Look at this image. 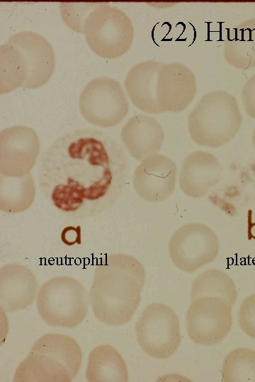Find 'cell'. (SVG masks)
Returning a JSON list of instances; mask_svg holds the SVG:
<instances>
[{
	"instance_id": "obj_1",
	"label": "cell",
	"mask_w": 255,
	"mask_h": 382,
	"mask_svg": "<svg viewBox=\"0 0 255 382\" xmlns=\"http://www.w3.org/2000/svg\"><path fill=\"white\" fill-rule=\"evenodd\" d=\"M126 175L127 161L120 146L106 133L88 128L62 134L43 152L38 183L57 209L87 217L110 207Z\"/></svg>"
},
{
	"instance_id": "obj_2",
	"label": "cell",
	"mask_w": 255,
	"mask_h": 382,
	"mask_svg": "<svg viewBox=\"0 0 255 382\" xmlns=\"http://www.w3.org/2000/svg\"><path fill=\"white\" fill-rule=\"evenodd\" d=\"M145 277L142 264L132 255L103 258L96 266L89 293L95 318L112 326L128 323L140 305Z\"/></svg>"
},
{
	"instance_id": "obj_3",
	"label": "cell",
	"mask_w": 255,
	"mask_h": 382,
	"mask_svg": "<svg viewBox=\"0 0 255 382\" xmlns=\"http://www.w3.org/2000/svg\"><path fill=\"white\" fill-rule=\"evenodd\" d=\"M82 352L72 337L47 333L33 345L17 366L15 382H70L79 371Z\"/></svg>"
},
{
	"instance_id": "obj_4",
	"label": "cell",
	"mask_w": 255,
	"mask_h": 382,
	"mask_svg": "<svg viewBox=\"0 0 255 382\" xmlns=\"http://www.w3.org/2000/svg\"><path fill=\"white\" fill-rule=\"evenodd\" d=\"M242 123L236 98L223 90L204 94L188 118L191 139L197 144L210 148H218L230 141Z\"/></svg>"
},
{
	"instance_id": "obj_5",
	"label": "cell",
	"mask_w": 255,
	"mask_h": 382,
	"mask_svg": "<svg viewBox=\"0 0 255 382\" xmlns=\"http://www.w3.org/2000/svg\"><path fill=\"white\" fill-rule=\"evenodd\" d=\"M89 301L86 290L78 280L69 276H56L40 287L37 308L48 325L71 329L84 320Z\"/></svg>"
},
{
	"instance_id": "obj_6",
	"label": "cell",
	"mask_w": 255,
	"mask_h": 382,
	"mask_svg": "<svg viewBox=\"0 0 255 382\" xmlns=\"http://www.w3.org/2000/svg\"><path fill=\"white\" fill-rule=\"evenodd\" d=\"M83 33L94 52L105 59H114L130 48L134 28L130 18L123 11L101 3L86 18Z\"/></svg>"
},
{
	"instance_id": "obj_7",
	"label": "cell",
	"mask_w": 255,
	"mask_h": 382,
	"mask_svg": "<svg viewBox=\"0 0 255 382\" xmlns=\"http://www.w3.org/2000/svg\"><path fill=\"white\" fill-rule=\"evenodd\" d=\"M137 342L147 355L155 359L171 357L181 343L179 320L176 312L161 303L147 306L135 327Z\"/></svg>"
},
{
	"instance_id": "obj_8",
	"label": "cell",
	"mask_w": 255,
	"mask_h": 382,
	"mask_svg": "<svg viewBox=\"0 0 255 382\" xmlns=\"http://www.w3.org/2000/svg\"><path fill=\"white\" fill-rule=\"evenodd\" d=\"M79 105L81 115L89 123L103 128L117 125L129 110L120 83L109 77L91 80L79 96Z\"/></svg>"
},
{
	"instance_id": "obj_9",
	"label": "cell",
	"mask_w": 255,
	"mask_h": 382,
	"mask_svg": "<svg viewBox=\"0 0 255 382\" xmlns=\"http://www.w3.org/2000/svg\"><path fill=\"white\" fill-rule=\"evenodd\" d=\"M232 306L218 296H201L191 301L186 328L195 343L212 346L222 341L232 326Z\"/></svg>"
},
{
	"instance_id": "obj_10",
	"label": "cell",
	"mask_w": 255,
	"mask_h": 382,
	"mask_svg": "<svg viewBox=\"0 0 255 382\" xmlns=\"http://www.w3.org/2000/svg\"><path fill=\"white\" fill-rule=\"evenodd\" d=\"M219 240L209 226L197 222L180 226L171 236L169 253L179 270L193 272L212 262L219 253Z\"/></svg>"
},
{
	"instance_id": "obj_11",
	"label": "cell",
	"mask_w": 255,
	"mask_h": 382,
	"mask_svg": "<svg viewBox=\"0 0 255 382\" xmlns=\"http://www.w3.org/2000/svg\"><path fill=\"white\" fill-rule=\"evenodd\" d=\"M40 151L36 132L24 125H13L0 132V174L21 177L30 173Z\"/></svg>"
},
{
	"instance_id": "obj_12",
	"label": "cell",
	"mask_w": 255,
	"mask_h": 382,
	"mask_svg": "<svg viewBox=\"0 0 255 382\" xmlns=\"http://www.w3.org/2000/svg\"><path fill=\"white\" fill-rule=\"evenodd\" d=\"M196 93V80L186 65L162 63L157 81V103L159 112L185 110Z\"/></svg>"
},
{
	"instance_id": "obj_13",
	"label": "cell",
	"mask_w": 255,
	"mask_h": 382,
	"mask_svg": "<svg viewBox=\"0 0 255 382\" xmlns=\"http://www.w3.org/2000/svg\"><path fill=\"white\" fill-rule=\"evenodd\" d=\"M177 168L169 157L156 154L140 161L132 176L137 195L149 202L168 199L176 187Z\"/></svg>"
},
{
	"instance_id": "obj_14",
	"label": "cell",
	"mask_w": 255,
	"mask_h": 382,
	"mask_svg": "<svg viewBox=\"0 0 255 382\" xmlns=\"http://www.w3.org/2000/svg\"><path fill=\"white\" fill-rule=\"evenodd\" d=\"M7 41L21 52L26 62L28 78L23 88L33 89L46 83L55 66V53L50 42L31 31L16 33Z\"/></svg>"
},
{
	"instance_id": "obj_15",
	"label": "cell",
	"mask_w": 255,
	"mask_h": 382,
	"mask_svg": "<svg viewBox=\"0 0 255 382\" xmlns=\"http://www.w3.org/2000/svg\"><path fill=\"white\" fill-rule=\"evenodd\" d=\"M221 173V164L215 155L203 151H193L181 163L179 187L189 197H201L217 184Z\"/></svg>"
},
{
	"instance_id": "obj_16",
	"label": "cell",
	"mask_w": 255,
	"mask_h": 382,
	"mask_svg": "<svg viewBox=\"0 0 255 382\" xmlns=\"http://www.w3.org/2000/svg\"><path fill=\"white\" fill-rule=\"evenodd\" d=\"M38 282L32 270L19 263H9L0 269V307L16 312L28 307L37 293Z\"/></svg>"
},
{
	"instance_id": "obj_17",
	"label": "cell",
	"mask_w": 255,
	"mask_h": 382,
	"mask_svg": "<svg viewBox=\"0 0 255 382\" xmlns=\"http://www.w3.org/2000/svg\"><path fill=\"white\" fill-rule=\"evenodd\" d=\"M120 138L131 156L142 161L158 154L164 142V133L156 119L137 114L123 125Z\"/></svg>"
},
{
	"instance_id": "obj_18",
	"label": "cell",
	"mask_w": 255,
	"mask_h": 382,
	"mask_svg": "<svg viewBox=\"0 0 255 382\" xmlns=\"http://www.w3.org/2000/svg\"><path fill=\"white\" fill-rule=\"evenodd\" d=\"M162 63L154 60L139 62L129 70L125 79L130 100L147 113H160L157 103V81Z\"/></svg>"
},
{
	"instance_id": "obj_19",
	"label": "cell",
	"mask_w": 255,
	"mask_h": 382,
	"mask_svg": "<svg viewBox=\"0 0 255 382\" xmlns=\"http://www.w3.org/2000/svg\"><path fill=\"white\" fill-rule=\"evenodd\" d=\"M86 378L89 382H127L128 367L124 359L113 346L100 345L89 354Z\"/></svg>"
},
{
	"instance_id": "obj_20",
	"label": "cell",
	"mask_w": 255,
	"mask_h": 382,
	"mask_svg": "<svg viewBox=\"0 0 255 382\" xmlns=\"http://www.w3.org/2000/svg\"><path fill=\"white\" fill-rule=\"evenodd\" d=\"M224 57L235 68L255 67V18L243 21L232 29L224 45Z\"/></svg>"
},
{
	"instance_id": "obj_21",
	"label": "cell",
	"mask_w": 255,
	"mask_h": 382,
	"mask_svg": "<svg viewBox=\"0 0 255 382\" xmlns=\"http://www.w3.org/2000/svg\"><path fill=\"white\" fill-rule=\"evenodd\" d=\"M35 186L32 175L7 177L0 174V210L6 214L25 212L32 205Z\"/></svg>"
},
{
	"instance_id": "obj_22",
	"label": "cell",
	"mask_w": 255,
	"mask_h": 382,
	"mask_svg": "<svg viewBox=\"0 0 255 382\" xmlns=\"http://www.w3.org/2000/svg\"><path fill=\"white\" fill-rule=\"evenodd\" d=\"M218 296L233 306L237 298V290L232 279L218 269L208 270L192 283L191 301L201 296Z\"/></svg>"
},
{
	"instance_id": "obj_23",
	"label": "cell",
	"mask_w": 255,
	"mask_h": 382,
	"mask_svg": "<svg viewBox=\"0 0 255 382\" xmlns=\"http://www.w3.org/2000/svg\"><path fill=\"white\" fill-rule=\"evenodd\" d=\"M28 69L21 52L8 41L0 47V93L23 88Z\"/></svg>"
},
{
	"instance_id": "obj_24",
	"label": "cell",
	"mask_w": 255,
	"mask_h": 382,
	"mask_svg": "<svg viewBox=\"0 0 255 382\" xmlns=\"http://www.w3.org/2000/svg\"><path fill=\"white\" fill-rule=\"evenodd\" d=\"M223 382H255V351L238 347L225 357L222 366Z\"/></svg>"
},
{
	"instance_id": "obj_25",
	"label": "cell",
	"mask_w": 255,
	"mask_h": 382,
	"mask_svg": "<svg viewBox=\"0 0 255 382\" xmlns=\"http://www.w3.org/2000/svg\"><path fill=\"white\" fill-rule=\"evenodd\" d=\"M101 3H61L60 14L64 23L73 30L83 33L89 14Z\"/></svg>"
},
{
	"instance_id": "obj_26",
	"label": "cell",
	"mask_w": 255,
	"mask_h": 382,
	"mask_svg": "<svg viewBox=\"0 0 255 382\" xmlns=\"http://www.w3.org/2000/svg\"><path fill=\"white\" fill-rule=\"evenodd\" d=\"M238 321L242 330L255 340V294L242 302L238 311Z\"/></svg>"
},
{
	"instance_id": "obj_27",
	"label": "cell",
	"mask_w": 255,
	"mask_h": 382,
	"mask_svg": "<svg viewBox=\"0 0 255 382\" xmlns=\"http://www.w3.org/2000/svg\"><path fill=\"white\" fill-rule=\"evenodd\" d=\"M241 96L246 112L255 119V74L245 83Z\"/></svg>"
},
{
	"instance_id": "obj_28",
	"label": "cell",
	"mask_w": 255,
	"mask_h": 382,
	"mask_svg": "<svg viewBox=\"0 0 255 382\" xmlns=\"http://www.w3.org/2000/svg\"><path fill=\"white\" fill-rule=\"evenodd\" d=\"M62 242L67 245H72L76 243H81V228L80 226H67L64 228L61 233Z\"/></svg>"
},
{
	"instance_id": "obj_29",
	"label": "cell",
	"mask_w": 255,
	"mask_h": 382,
	"mask_svg": "<svg viewBox=\"0 0 255 382\" xmlns=\"http://www.w3.org/2000/svg\"><path fill=\"white\" fill-rule=\"evenodd\" d=\"M252 142H253V145L255 148V127L254 129V131H253V134H252Z\"/></svg>"
}]
</instances>
